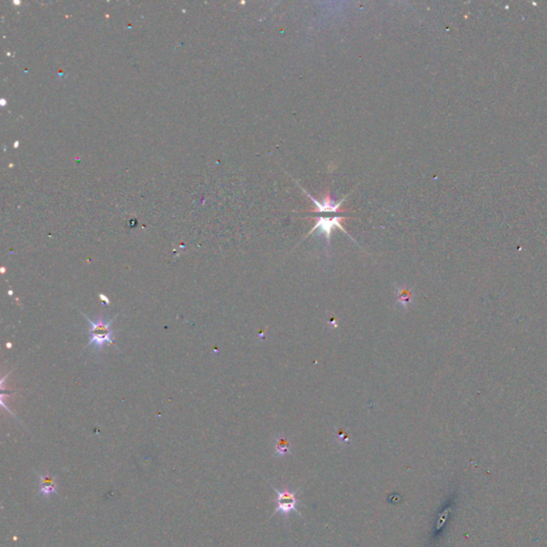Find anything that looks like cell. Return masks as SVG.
<instances>
[{
  "label": "cell",
  "mask_w": 547,
  "mask_h": 547,
  "mask_svg": "<svg viewBox=\"0 0 547 547\" xmlns=\"http://www.w3.org/2000/svg\"><path fill=\"white\" fill-rule=\"evenodd\" d=\"M83 315L90 323V342L88 343V346L93 345L95 349L102 350L106 344H115L114 342V331L112 330V323L113 320L106 319V317H101L97 320H91L89 319L87 315L83 313Z\"/></svg>",
  "instance_id": "obj_1"
},
{
  "label": "cell",
  "mask_w": 547,
  "mask_h": 547,
  "mask_svg": "<svg viewBox=\"0 0 547 547\" xmlns=\"http://www.w3.org/2000/svg\"><path fill=\"white\" fill-rule=\"evenodd\" d=\"M343 220H344V217L340 216L339 214H334L332 216L321 215L319 218H317L316 225L311 229V231L309 232V234H308V235H310L312 232H314L315 230L319 229L320 232L325 235L326 241H327V245H330L331 236H332L333 230L335 228H339V229H341L343 232H346L343 229L342 225H341Z\"/></svg>",
  "instance_id": "obj_2"
},
{
  "label": "cell",
  "mask_w": 547,
  "mask_h": 547,
  "mask_svg": "<svg viewBox=\"0 0 547 547\" xmlns=\"http://www.w3.org/2000/svg\"><path fill=\"white\" fill-rule=\"evenodd\" d=\"M274 491L277 494L276 512L279 511V512H282L283 514H289L292 511H296L298 514H301L300 511L296 509L297 499L294 493L287 492V491H284V492L278 491L276 487H274Z\"/></svg>",
  "instance_id": "obj_3"
},
{
  "label": "cell",
  "mask_w": 547,
  "mask_h": 547,
  "mask_svg": "<svg viewBox=\"0 0 547 547\" xmlns=\"http://www.w3.org/2000/svg\"><path fill=\"white\" fill-rule=\"evenodd\" d=\"M40 489H41V492L44 493L45 495H51L55 493L56 484L52 477H48V476L41 477V480H40Z\"/></svg>",
  "instance_id": "obj_4"
},
{
  "label": "cell",
  "mask_w": 547,
  "mask_h": 547,
  "mask_svg": "<svg viewBox=\"0 0 547 547\" xmlns=\"http://www.w3.org/2000/svg\"><path fill=\"white\" fill-rule=\"evenodd\" d=\"M276 452L278 455H285L290 453V444L285 439L278 437L276 440Z\"/></svg>",
  "instance_id": "obj_5"
},
{
  "label": "cell",
  "mask_w": 547,
  "mask_h": 547,
  "mask_svg": "<svg viewBox=\"0 0 547 547\" xmlns=\"http://www.w3.org/2000/svg\"><path fill=\"white\" fill-rule=\"evenodd\" d=\"M410 298H411V293L407 291L406 289H402L399 293V302L400 303H403V305H405L406 303L410 302Z\"/></svg>",
  "instance_id": "obj_6"
}]
</instances>
